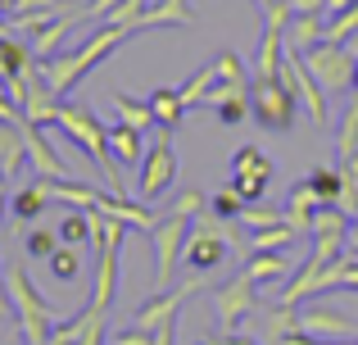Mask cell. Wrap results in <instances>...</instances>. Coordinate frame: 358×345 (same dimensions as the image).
<instances>
[{
  "label": "cell",
  "instance_id": "obj_2",
  "mask_svg": "<svg viewBox=\"0 0 358 345\" xmlns=\"http://www.w3.org/2000/svg\"><path fill=\"white\" fill-rule=\"evenodd\" d=\"M55 127H59V132L69 136L73 146H82V150H87L91 160L100 164V173L109 177V191L122 195L118 160H114V150H109V127L96 118V109H87V105H59V118H55Z\"/></svg>",
  "mask_w": 358,
  "mask_h": 345
},
{
  "label": "cell",
  "instance_id": "obj_31",
  "mask_svg": "<svg viewBox=\"0 0 358 345\" xmlns=\"http://www.w3.org/2000/svg\"><path fill=\"white\" fill-rule=\"evenodd\" d=\"M290 246H295V227H290V223H281V227L254 232L250 255H277V250H290Z\"/></svg>",
  "mask_w": 358,
  "mask_h": 345
},
{
  "label": "cell",
  "instance_id": "obj_42",
  "mask_svg": "<svg viewBox=\"0 0 358 345\" xmlns=\"http://www.w3.org/2000/svg\"><path fill=\"white\" fill-rule=\"evenodd\" d=\"M118 5H122V0H91V5L78 9V18H105L109 9H118Z\"/></svg>",
  "mask_w": 358,
  "mask_h": 345
},
{
  "label": "cell",
  "instance_id": "obj_1",
  "mask_svg": "<svg viewBox=\"0 0 358 345\" xmlns=\"http://www.w3.org/2000/svg\"><path fill=\"white\" fill-rule=\"evenodd\" d=\"M131 36H136V27H114V23L96 27V32H91L73 55H55L50 64H41V69H45V82H50V87L64 96V91H73L91 69H96V64H105L122 41H131Z\"/></svg>",
  "mask_w": 358,
  "mask_h": 345
},
{
  "label": "cell",
  "instance_id": "obj_35",
  "mask_svg": "<svg viewBox=\"0 0 358 345\" xmlns=\"http://www.w3.org/2000/svg\"><path fill=\"white\" fill-rule=\"evenodd\" d=\"M45 264H50V273L59 277V282H73V277H78V268H82V259H78V246H59L50 259H45Z\"/></svg>",
  "mask_w": 358,
  "mask_h": 345
},
{
  "label": "cell",
  "instance_id": "obj_14",
  "mask_svg": "<svg viewBox=\"0 0 358 345\" xmlns=\"http://www.w3.org/2000/svg\"><path fill=\"white\" fill-rule=\"evenodd\" d=\"M191 291H209V286H200V282H182L177 291L150 295V300H141L136 309H131V328L155 332V328H164V323H177V314H182V300H186Z\"/></svg>",
  "mask_w": 358,
  "mask_h": 345
},
{
  "label": "cell",
  "instance_id": "obj_37",
  "mask_svg": "<svg viewBox=\"0 0 358 345\" xmlns=\"http://www.w3.org/2000/svg\"><path fill=\"white\" fill-rule=\"evenodd\" d=\"M209 209H213V218H227V223H236L241 213H245V200H241V195L227 186V191H218V195L209 200Z\"/></svg>",
  "mask_w": 358,
  "mask_h": 345
},
{
  "label": "cell",
  "instance_id": "obj_22",
  "mask_svg": "<svg viewBox=\"0 0 358 345\" xmlns=\"http://www.w3.org/2000/svg\"><path fill=\"white\" fill-rule=\"evenodd\" d=\"M322 213V200L313 195V186L308 182H295L286 195V223L290 227H313V218Z\"/></svg>",
  "mask_w": 358,
  "mask_h": 345
},
{
  "label": "cell",
  "instance_id": "obj_11",
  "mask_svg": "<svg viewBox=\"0 0 358 345\" xmlns=\"http://www.w3.org/2000/svg\"><path fill=\"white\" fill-rule=\"evenodd\" d=\"M36 69V55L27 41H18V36H5L0 41V87H5V96L14 100V109L23 114V100H27V73Z\"/></svg>",
  "mask_w": 358,
  "mask_h": 345
},
{
  "label": "cell",
  "instance_id": "obj_44",
  "mask_svg": "<svg viewBox=\"0 0 358 345\" xmlns=\"http://www.w3.org/2000/svg\"><path fill=\"white\" fill-rule=\"evenodd\" d=\"M204 345H254V341L236 337V332H227V337H222V332H218V337H213V341H204Z\"/></svg>",
  "mask_w": 358,
  "mask_h": 345
},
{
  "label": "cell",
  "instance_id": "obj_24",
  "mask_svg": "<svg viewBox=\"0 0 358 345\" xmlns=\"http://www.w3.org/2000/svg\"><path fill=\"white\" fill-rule=\"evenodd\" d=\"M109 150H114L118 164H136L141 169V160H145V132H136L127 123H114L109 127Z\"/></svg>",
  "mask_w": 358,
  "mask_h": 345
},
{
  "label": "cell",
  "instance_id": "obj_28",
  "mask_svg": "<svg viewBox=\"0 0 358 345\" xmlns=\"http://www.w3.org/2000/svg\"><path fill=\"white\" fill-rule=\"evenodd\" d=\"M304 182L313 186V195L322 200V209H341V195H345V177H341V169H313Z\"/></svg>",
  "mask_w": 358,
  "mask_h": 345
},
{
  "label": "cell",
  "instance_id": "obj_34",
  "mask_svg": "<svg viewBox=\"0 0 358 345\" xmlns=\"http://www.w3.org/2000/svg\"><path fill=\"white\" fill-rule=\"evenodd\" d=\"M241 223H245V227H254V232H268V227H281V223H286V209H268V204H245Z\"/></svg>",
  "mask_w": 358,
  "mask_h": 345
},
{
  "label": "cell",
  "instance_id": "obj_36",
  "mask_svg": "<svg viewBox=\"0 0 358 345\" xmlns=\"http://www.w3.org/2000/svg\"><path fill=\"white\" fill-rule=\"evenodd\" d=\"M358 32V5L341 9V14L327 18V41H350V36Z\"/></svg>",
  "mask_w": 358,
  "mask_h": 345
},
{
  "label": "cell",
  "instance_id": "obj_39",
  "mask_svg": "<svg viewBox=\"0 0 358 345\" xmlns=\"http://www.w3.org/2000/svg\"><path fill=\"white\" fill-rule=\"evenodd\" d=\"M109 345H155V332H145V328H122Z\"/></svg>",
  "mask_w": 358,
  "mask_h": 345
},
{
  "label": "cell",
  "instance_id": "obj_33",
  "mask_svg": "<svg viewBox=\"0 0 358 345\" xmlns=\"http://www.w3.org/2000/svg\"><path fill=\"white\" fill-rule=\"evenodd\" d=\"M59 246H64V241H59V232H55V227H41V223H36V227L23 237V250H27L32 259H50Z\"/></svg>",
  "mask_w": 358,
  "mask_h": 345
},
{
  "label": "cell",
  "instance_id": "obj_40",
  "mask_svg": "<svg viewBox=\"0 0 358 345\" xmlns=\"http://www.w3.org/2000/svg\"><path fill=\"white\" fill-rule=\"evenodd\" d=\"M45 9H59V0H14L9 14H45Z\"/></svg>",
  "mask_w": 358,
  "mask_h": 345
},
{
  "label": "cell",
  "instance_id": "obj_21",
  "mask_svg": "<svg viewBox=\"0 0 358 345\" xmlns=\"http://www.w3.org/2000/svg\"><path fill=\"white\" fill-rule=\"evenodd\" d=\"M290 273V255L286 250H277V255H250L245 259V268H241V277L245 282H254L263 291V286H272L277 277H286Z\"/></svg>",
  "mask_w": 358,
  "mask_h": 345
},
{
  "label": "cell",
  "instance_id": "obj_38",
  "mask_svg": "<svg viewBox=\"0 0 358 345\" xmlns=\"http://www.w3.org/2000/svg\"><path fill=\"white\" fill-rule=\"evenodd\" d=\"M268 332H272V337H290V332H304V328H299V314L295 309H286V304H277V309H272L268 314Z\"/></svg>",
  "mask_w": 358,
  "mask_h": 345
},
{
  "label": "cell",
  "instance_id": "obj_25",
  "mask_svg": "<svg viewBox=\"0 0 358 345\" xmlns=\"http://www.w3.org/2000/svg\"><path fill=\"white\" fill-rule=\"evenodd\" d=\"M55 232H59L64 246H87V241L96 237V213H91V209H73V204H69V209L59 213V227H55Z\"/></svg>",
  "mask_w": 358,
  "mask_h": 345
},
{
  "label": "cell",
  "instance_id": "obj_5",
  "mask_svg": "<svg viewBox=\"0 0 358 345\" xmlns=\"http://www.w3.org/2000/svg\"><path fill=\"white\" fill-rule=\"evenodd\" d=\"M295 109H299V100H295V91H290V82L281 78H254V87H250V118L259 127H268V132H290L295 127Z\"/></svg>",
  "mask_w": 358,
  "mask_h": 345
},
{
  "label": "cell",
  "instance_id": "obj_23",
  "mask_svg": "<svg viewBox=\"0 0 358 345\" xmlns=\"http://www.w3.org/2000/svg\"><path fill=\"white\" fill-rule=\"evenodd\" d=\"M145 105H150V114H155V123L164 127V132H177V127H182V114H186V105H182V96H177L173 87H159V91H150V96H145Z\"/></svg>",
  "mask_w": 358,
  "mask_h": 345
},
{
  "label": "cell",
  "instance_id": "obj_45",
  "mask_svg": "<svg viewBox=\"0 0 358 345\" xmlns=\"http://www.w3.org/2000/svg\"><path fill=\"white\" fill-rule=\"evenodd\" d=\"M14 304H9V291H5V277H0V314H9Z\"/></svg>",
  "mask_w": 358,
  "mask_h": 345
},
{
  "label": "cell",
  "instance_id": "obj_47",
  "mask_svg": "<svg viewBox=\"0 0 358 345\" xmlns=\"http://www.w3.org/2000/svg\"><path fill=\"white\" fill-rule=\"evenodd\" d=\"M5 36H14V32H9V18H0V41H5Z\"/></svg>",
  "mask_w": 358,
  "mask_h": 345
},
{
  "label": "cell",
  "instance_id": "obj_50",
  "mask_svg": "<svg viewBox=\"0 0 358 345\" xmlns=\"http://www.w3.org/2000/svg\"><path fill=\"white\" fill-rule=\"evenodd\" d=\"M0 127H5V123H0Z\"/></svg>",
  "mask_w": 358,
  "mask_h": 345
},
{
  "label": "cell",
  "instance_id": "obj_7",
  "mask_svg": "<svg viewBox=\"0 0 358 345\" xmlns=\"http://www.w3.org/2000/svg\"><path fill=\"white\" fill-rule=\"evenodd\" d=\"M177 182V150H173V132H159L150 141L145 160H141V173H136V191H141V204L145 200H159L168 186Z\"/></svg>",
  "mask_w": 358,
  "mask_h": 345
},
{
  "label": "cell",
  "instance_id": "obj_30",
  "mask_svg": "<svg viewBox=\"0 0 358 345\" xmlns=\"http://www.w3.org/2000/svg\"><path fill=\"white\" fill-rule=\"evenodd\" d=\"M109 100H114V109H118V123L136 127V132L155 127V114H150V105H145V100H131V96H122V91H114Z\"/></svg>",
  "mask_w": 358,
  "mask_h": 345
},
{
  "label": "cell",
  "instance_id": "obj_46",
  "mask_svg": "<svg viewBox=\"0 0 358 345\" xmlns=\"http://www.w3.org/2000/svg\"><path fill=\"white\" fill-rule=\"evenodd\" d=\"M345 50H350V55H354V59H358V32L350 36V41H345Z\"/></svg>",
  "mask_w": 358,
  "mask_h": 345
},
{
  "label": "cell",
  "instance_id": "obj_17",
  "mask_svg": "<svg viewBox=\"0 0 358 345\" xmlns=\"http://www.w3.org/2000/svg\"><path fill=\"white\" fill-rule=\"evenodd\" d=\"M96 213H105V218L122 223V227H136V232H150V227L159 223L141 200H127V195H114V191H105V200L96 204Z\"/></svg>",
  "mask_w": 358,
  "mask_h": 345
},
{
  "label": "cell",
  "instance_id": "obj_26",
  "mask_svg": "<svg viewBox=\"0 0 358 345\" xmlns=\"http://www.w3.org/2000/svg\"><path fill=\"white\" fill-rule=\"evenodd\" d=\"M45 209H50V191H45L41 177H32V186H23V191L14 195V223H32V218H41Z\"/></svg>",
  "mask_w": 358,
  "mask_h": 345
},
{
  "label": "cell",
  "instance_id": "obj_10",
  "mask_svg": "<svg viewBox=\"0 0 358 345\" xmlns=\"http://www.w3.org/2000/svg\"><path fill=\"white\" fill-rule=\"evenodd\" d=\"M268 182H272V160L259 146H241V150L231 155V191H236L245 204H259L263 191H268Z\"/></svg>",
  "mask_w": 358,
  "mask_h": 345
},
{
  "label": "cell",
  "instance_id": "obj_8",
  "mask_svg": "<svg viewBox=\"0 0 358 345\" xmlns=\"http://www.w3.org/2000/svg\"><path fill=\"white\" fill-rule=\"evenodd\" d=\"M304 64L308 73L317 78V87L331 96V91H345L354 87V55L345 50V41H317L304 50Z\"/></svg>",
  "mask_w": 358,
  "mask_h": 345
},
{
  "label": "cell",
  "instance_id": "obj_6",
  "mask_svg": "<svg viewBox=\"0 0 358 345\" xmlns=\"http://www.w3.org/2000/svg\"><path fill=\"white\" fill-rule=\"evenodd\" d=\"M191 227H195V218H191V213H177V209L159 213V223L150 227V246H155V291H168Z\"/></svg>",
  "mask_w": 358,
  "mask_h": 345
},
{
  "label": "cell",
  "instance_id": "obj_15",
  "mask_svg": "<svg viewBox=\"0 0 358 345\" xmlns=\"http://www.w3.org/2000/svg\"><path fill=\"white\" fill-rule=\"evenodd\" d=\"M59 91L45 82V69L36 64L32 73H27V100H23V118L27 123H36V127H45V123H55L59 118Z\"/></svg>",
  "mask_w": 358,
  "mask_h": 345
},
{
  "label": "cell",
  "instance_id": "obj_16",
  "mask_svg": "<svg viewBox=\"0 0 358 345\" xmlns=\"http://www.w3.org/2000/svg\"><path fill=\"white\" fill-rule=\"evenodd\" d=\"M23 141H27V164L36 169V177H69V164L59 160V150L50 146V136H45L36 123H27V118H23Z\"/></svg>",
  "mask_w": 358,
  "mask_h": 345
},
{
  "label": "cell",
  "instance_id": "obj_43",
  "mask_svg": "<svg viewBox=\"0 0 358 345\" xmlns=\"http://www.w3.org/2000/svg\"><path fill=\"white\" fill-rule=\"evenodd\" d=\"M82 345H105V318H100V323H91V332L82 337Z\"/></svg>",
  "mask_w": 358,
  "mask_h": 345
},
{
  "label": "cell",
  "instance_id": "obj_48",
  "mask_svg": "<svg viewBox=\"0 0 358 345\" xmlns=\"http://www.w3.org/2000/svg\"><path fill=\"white\" fill-rule=\"evenodd\" d=\"M9 9H14V0H0V18H5V14H9Z\"/></svg>",
  "mask_w": 358,
  "mask_h": 345
},
{
  "label": "cell",
  "instance_id": "obj_20",
  "mask_svg": "<svg viewBox=\"0 0 358 345\" xmlns=\"http://www.w3.org/2000/svg\"><path fill=\"white\" fill-rule=\"evenodd\" d=\"M23 164H27L23 123H5V127H0V177H5V182H14Z\"/></svg>",
  "mask_w": 358,
  "mask_h": 345
},
{
  "label": "cell",
  "instance_id": "obj_12",
  "mask_svg": "<svg viewBox=\"0 0 358 345\" xmlns=\"http://www.w3.org/2000/svg\"><path fill=\"white\" fill-rule=\"evenodd\" d=\"M281 78L290 82V91H295V100L308 109V118H313L317 127H327V100H322V87H317V78L308 73L304 55H299L295 45H286V55H281Z\"/></svg>",
  "mask_w": 358,
  "mask_h": 345
},
{
  "label": "cell",
  "instance_id": "obj_32",
  "mask_svg": "<svg viewBox=\"0 0 358 345\" xmlns=\"http://www.w3.org/2000/svg\"><path fill=\"white\" fill-rule=\"evenodd\" d=\"M213 78H218V73H213V59L204 64V69H195V73H191V82H186V87H177V96H182V105H186V109L204 105V96H209Z\"/></svg>",
  "mask_w": 358,
  "mask_h": 345
},
{
  "label": "cell",
  "instance_id": "obj_49",
  "mask_svg": "<svg viewBox=\"0 0 358 345\" xmlns=\"http://www.w3.org/2000/svg\"><path fill=\"white\" fill-rule=\"evenodd\" d=\"M0 213H5V177H0Z\"/></svg>",
  "mask_w": 358,
  "mask_h": 345
},
{
  "label": "cell",
  "instance_id": "obj_19",
  "mask_svg": "<svg viewBox=\"0 0 358 345\" xmlns=\"http://www.w3.org/2000/svg\"><path fill=\"white\" fill-rule=\"evenodd\" d=\"M195 9L186 0H150L145 14L136 18V32H155V27H177V23H191Z\"/></svg>",
  "mask_w": 358,
  "mask_h": 345
},
{
  "label": "cell",
  "instance_id": "obj_13",
  "mask_svg": "<svg viewBox=\"0 0 358 345\" xmlns=\"http://www.w3.org/2000/svg\"><path fill=\"white\" fill-rule=\"evenodd\" d=\"M350 227H354V218L345 209H322L313 218V255L322 259L327 268L345 255V246H350Z\"/></svg>",
  "mask_w": 358,
  "mask_h": 345
},
{
  "label": "cell",
  "instance_id": "obj_29",
  "mask_svg": "<svg viewBox=\"0 0 358 345\" xmlns=\"http://www.w3.org/2000/svg\"><path fill=\"white\" fill-rule=\"evenodd\" d=\"M299 328L304 332H345V337H350V332H358V323H350V318H341V314H331V309H304L299 314Z\"/></svg>",
  "mask_w": 358,
  "mask_h": 345
},
{
  "label": "cell",
  "instance_id": "obj_9",
  "mask_svg": "<svg viewBox=\"0 0 358 345\" xmlns=\"http://www.w3.org/2000/svg\"><path fill=\"white\" fill-rule=\"evenodd\" d=\"M209 300H213V314H218V332L227 337V332H236L241 323L259 309V286L236 277V282H227V286H209Z\"/></svg>",
  "mask_w": 358,
  "mask_h": 345
},
{
  "label": "cell",
  "instance_id": "obj_18",
  "mask_svg": "<svg viewBox=\"0 0 358 345\" xmlns=\"http://www.w3.org/2000/svg\"><path fill=\"white\" fill-rule=\"evenodd\" d=\"M78 23H82L78 9H64V14H59V18H50L41 32H32V41H27V45H32L36 64H50V59H55V50H59V41H64V36H69Z\"/></svg>",
  "mask_w": 358,
  "mask_h": 345
},
{
  "label": "cell",
  "instance_id": "obj_3",
  "mask_svg": "<svg viewBox=\"0 0 358 345\" xmlns=\"http://www.w3.org/2000/svg\"><path fill=\"white\" fill-rule=\"evenodd\" d=\"M5 291H9V304H14V314H18V328H23L27 345H45V337H50V328H55L59 314L45 304V295L32 286V277H27L23 264H9Z\"/></svg>",
  "mask_w": 358,
  "mask_h": 345
},
{
  "label": "cell",
  "instance_id": "obj_4",
  "mask_svg": "<svg viewBox=\"0 0 358 345\" xmlns=\"http://www.w3.org/2000/svg\"><path fill=\"white\" fill-rule=\"evenodd\" d=\"M236 237H241L236 223L213 218V213H200L195 227H191V237H186L182 264L191 268V273H213V268H222V259H227V250H231Z\"/></svg>",
  "mask_w": 358,
  "mask_h": 345
},
{
  "label": "cell",
  "instance_id": "obj_41",
  "mask_svg": "<svg viewBox=\"0 0 358 345\" xmlns=\"http://www.w3.org/2000/svg\"><path fill=\"white\" fill-rule=\"evenodd\" d=\"M286 9H290V18H299V14H327V0H286Z\"/></svg>",
  "mask_w": 358,
  "mask_h": 345
},
{
  "label": "cell",
  "instance_id": "obj_27",
  "mask_svg": "<svg viewBox=\"0 0 358 345\" xmlns=\"http://www.w3.org/2000/svg\"><path fill=\"white\" fill-rule=\"evenodd\" d=\"M317 41H327V14H299V18H290V41L286 45H295V50L304 55L308 45H317Z\"/></svg>",
  "mask_w": 358,
  "mask_h": 345
}]
</instances>
